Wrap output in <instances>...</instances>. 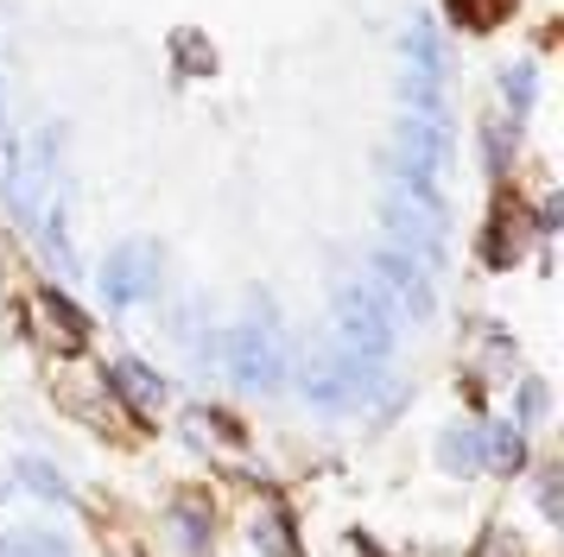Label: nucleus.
Returning <instances> with one entry per match:
<instances>
[{"label":"nucleus","instance_id":"obj_1","mask_svg":"<svg viewBox=\"0 0 564 557\" xmlns=\"http://www.w3.org/2000/svg\"><path fill=\"white\" fill-rule=\"evenodd\" d=\"M336 336H343V354H356V361H381L393 349V310H387L381 285L336 292Z\"/></svg>","mask_w":564,"mask_h":557},{"label":"nucleus","instance_id":"obj_2","mask_svg":"<svg viewBox=\"0 0 564 557\" xmlns=\"http://www.w3.org/2000/svg\"><path fill=\"white\" fill-rule=\"evenodd\" d=\"M223 361H229L235 386H248V393H273L285 380V349L273 324H241L223 336Z\"/></svg>","mask_w":564,"mask_h":557},{"label":"nucleus","instance_id":"obj_3","mask_svg":"<svg viewBox=\"0 0 564 557\" xmlns=\"http://www.w3.org/2000/svg\"><path fill=\"white\" fill-rule=\"evenodd\" d=\"M147 292H159V253L147 248V241H128V248H115L102 260V298L115 304V310H128V304H140Z\"/></svg>","mask_w":564,"mask_h":557},{"label":"nucleus","instance_id":"obj_4","mask_svg":"<svg viewBox=\"0 0 564 557\" xmlns=\"http://www.w3.org/2000/svg\"><path fill=\"white\" fill-rule=\"evenodd\" d=\"M102 386L121 400V412H133V418H159V405H165V380H159L147 361H133V354L108 361V368H102Z\"/></svg>","mask_w":564,"mask_h":557},{"label":"nucleus","instance_id":"obj_5","mask_svg":"<svg viewBox=\"0 0 564 557\" xmlns=\"http://www.w3.org/2000/svg\"><path fill=\"white\" fill-rule=\"evenodd\" d=\"M32 310H39V329H45V342H52L57 354H83L89 349V317H83L57 285H45V292L32 298Z\"/></svg>","mask_w":564,"mask_h":557},{"label":"nucleus","instance_id":"obj_6","mask_svg":"<svg viewBox=\"0 0 564 557\" xmlns=\"http://www.w3.org/2000/svg\"><path fill=\"white\" fill-rule=\"evenodd\" d=\"M375 278H381L400 304H406L412 317H425V310H432V278H425V266H419L412 253L381 248V253H375Z\"/></svg>","mask_w":564,"mask_h":557},{"label":"nucleus","instance_id":"obj_7","mask_svg":"<svg viewBox=\"0 0 564 557\" xmlns=\"http://www.w3.org/2000/svg\"><path fill=\"white\" fill-rule=\"evenodd\" d=\"M520 253H527V216H520L513 197H501L495 216H488V228H482V260L495 266V273H508Z\"/></svg>","mask_w":564,"mask_h":557},{"label":"nucleus","instance_id":"obj_8","mask_svg":"<svg viewBox=\"0 0 564 557\" xmlns=\"http://www.w3.org/2000/svg\"><path fill=\"white\" fill-rule=\"evenodd\" d=\"M248 538L260 545V557H299V526H292V506L267 494V501L254 506V520H248Z\"/></svg>","mask_w":564,"mask_h":557},{"label":"nucleus","instance_id":"obj_9","mask_svg":"<svg viewBox=\"0 0 564 557\" xmlns=\"http://www.w3.org/2000/svg\"><path fill=\"white\" fill-rule=\"evenodd\" d=\"M172 532H178L184 557H209V545H216V506H209V494H178L172 501Z\"/></svg>","mask_w":564,"mask_h":557},{"label":"nucleus","instance_id":"obj_10","mask_svg":"<svg viewBox=\"0 0 564 557\" xmlns=\"http://www.w3.org/2000/svg\"><path fill=\"white\" fill-rule=\"evenodd\" d=\"M482 469H495V476H520V469H527V430L520 425H488L482 430Z\"/></svg>","mask_w":564,"mask_h":557},{"label":"nucleus","instance_id":"obj_11","mask_svg":"<svg viewBox=\"0 0 564 557\" xmlns=\"http://www.w3.org/2000/svg\"><path fill=\"white\" fill-rule=\"evenodd\" d=\"M437 462L451 469V476H476L482 469V430L476 425H451L437 437Z\"/></svg>","mask_w":564,"mask_h":557},{"label":"nucleus","instance_id":"obj_12","mask_svg":"<svg viewBox=\"0 0 564 557\" xmlns=\"http://www.w3.org/2000/svg\"><path fill=\"white\" fill-rule=\"evenodd\" d=\"M20 481H26L39 501H52V506H77V488L57 476L52 462H39V456H20Z\"/></svg>","mask_w":564,"mask_h":557},{"label":"nucleus","instance_id":"obj_13","mask_svg":"<svg viewBox=\"0 0 564 557\" xmlns=\"http://www.w3.org/2000/svg\"><path fill=\"white\" fill-rule=\"evenodd\" d=\"M0 557H70L57 532H0Z\"/></svg>","mask_w":564,"mask_h":557},{"label":"nucleus","instance_id":"obj_14","mask_svg":"<svg viewBox=\"0 0 564 557\" xmlns=\"http://www.w3.org/2000/svg\"><path fill=\"white\" fill-rule=\"evenodd\" d=\"M172 57H178V76H209L216 70V51H209L204 32H172Z\"/></svg>","mask_w":564,"mask_h":557},{"label":"nucleus","instance_id":"obj_15","mask_svg":"<svg viewBox=\"0 0 564 557\" xmlns=\"http://www.w3.org/2000/svg\"><path fill=\"white\" fill-rule=\"evenodd\" d=\"M444 7H451V20L463 32H488V25L508 20V0H444Z\"/></svg>","mask_w":564,"mask_h":557},{"label":"nucleus","instance_id":"obj_16","mask_svg":"<svg viewBox=\"0 0 564 557\" xmlns=\"http://www.w3.org/2000/svg\"><path fill=\"white\" fill-rule=\"evenodd\" d=\"M191 437H216V444L241 450V425H235L223 405H197V412H191Z\"/></svg>","mask_w":564,"mask_h":557},{"label":"nucleus","instance_id":"obj_17","mask_svg":"<svg viewBox=\"0 0 564 557\" xmlns=\"http://www.w3.org/2000/svg\"><path fill=\"white\" fill-rule=\"evenodd\" d=\"M406 64L412 70H425V76H444V45H437L432 25H412L406 32Z\"/></svg>","mask_w":564,"mask_h":557},{"label":"nucleus","instance_id":"obj_18","mask_svg":"<svg viewBox=\"0 0 564 557\" xmlns=\"http://www.w3.org/2000/svg\"><path fill=\"white\" fill-rule=\"evenodd\" d=\"M501 89H508V108H513V121H520V114L533 108L539 70H533V64H508V70H501Z\"/></svg>","mask_w":564,"mask_h":557},{"label":"nucleus","instance_id":"obj_19","mask_svg":"<svg viewBox=\"0 0 564 557\" xmlns=\"http://www.w3.org/2000/svg\"><path fill=\"white\" fill-rule=\"evenodd\" d=\"M545 405H552L545 380H520V393H513V412H520V425H539V418H545Z\"/></svg>","mask_w":564,"mask_h":557},{"label":"nucleus","instance_id":"obj_20","mask_svg":"<svg viewBox=\"0 0 564 557\" xmlns=\"http://www.w3.org/2000/svg\"><path fill=\"white\" fill-rule=\"evenodd\" d=\"M558 494H564L558 469H545V476H539V513H545V520H558Z\"/></svg>","mask_w":564,"mask_h":557},{"label":"nucleus","instance_id":"obj_21","mask_svg":"<svg viewBox=\"0 0 564 557\" xmlns=\"http://www.w3.org/2000/svg\"><path fill=\"white\" fill-rule=\"evenodd\" d=\"M482 140H488V172L501 177V172H508V127H488Z\"/></svg>","mask_w":564,"mask_h":557},{"label":"nucleus","instance_id":"obj_22","mask_svg":"<svg viewBox=\"0 0 564 557\" xmlns=\"http://www.w3.org/2000/svg\"><path fill=\"white\" fill-rule=\"evenodd\" d=\"M476 557H520V545H513L508 532H488V545H482Z\"/></svg>","mask_w":564,"mask_h":557},{"label":"nucleus","instance_id":"obj_23","mask_svg":"<svg viewBox=\"0 0 564 557\" xmlns=\"http://www.w3.org/2000/svg\"><path fill=\"white\" fill-rule=\"evenodd\" d=\"M552 228H558V197L539 203V234H552Z\"/></svg>","mask_w":564,"mask_h":557},{"label":"nucleus","instance_id":"obj_24","mask_svg":"<svg viewBox=\"0 0 564 557\" xmlns=\"http://www.w3.org/2000/svg\"><path fill=\"white\" fill-rule=\"evenodd\" d=\"M356 551H361V557H387L381 545H375V538H361V532H356Z\"/></svg>","mask_w":564,"mask_h":557}]
</instances>
